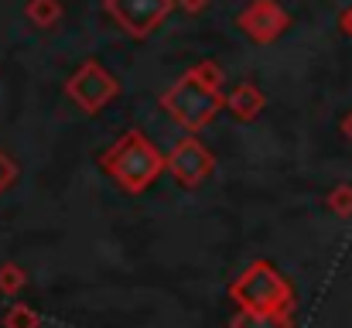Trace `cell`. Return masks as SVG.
<instances>
[{"label": "cell", "mask_w": 352, "mask_h": 328, "mask_svg": "<svg viewBox=\"0 0 352 328\" xmlns=\"http://www.w3.org/2000/svg\"><path fill=\"white\" fill-rule=\"evenodd\" d=\"M113 89H117V86H113V83H110V79H107V76H103L96 65H86V69H82V72L72 79V86H69V93H72V96H76L82 107H100V103H103V100H107Z\"/></svg>", "instance_id": "cell-4"}, {"label": "cell", "mask_w": 352, "mask_h": 328, "mask_svg": "<svg viewBox=\"0 0 352 328\" xmlns=\"http://www.w3.org/2000/svg\"><path fill=\"white\" fill-rule=\"evenodd\" d=\"M256 103H260V96H256L253 89H246V86H243V89L233 96V107H236V113H239V116H250V113L256 109Z\"/></svg>", "instance_id": "cell-5"}, {"label": "cell", "mask_w": 352, "mask_h": 328, "mask_svg": "<svg viewBox=\"0 0 352 328\" xmlns=\"http://www.w3.org/2000/svg\"><path fill=\"white\" fill-rule=\"evenodd\" d=\"M168 7L171 0H107V10L130 34H147L168 14Z\"/></svg>", "instance_id": "cell-2"}, {"label": "cell", "mask_w": 352, "mask_h": 328, "mask_svg": "<svg viewBox=\"0 0 352 328\" xmlns=\"http://www.w3.org/2000/svg\"><path fill=\"white\" fill-rule=\"evenodd\" d=\"M243 31L253 34L256 41H274L284 28H287V14L274 3V0H256L243 17H239Z\"/></svg>", "instance_id": "cell-3"}, {"label": "cell", "mask_w": 352, "mask_h": 328, "mask_svg": "<svg viewBox=\"0 0 352 328\" xmlns=\"http://www.w3.org/2000/svg\"><path fill=\"white\" fill-rule=\"evenodd\" d=\"M28 14H34V21H41V24H52V17H55V0H34V3L28 7Z\"/></svg>", "instance_id": "cell-6"}, {"label": "cell", "mask_w": 352, "mask_h": 328, "mask_svg": "<svg viewBox=\"0 0 352 328\" xmlns=\"http://www.w3.org/2000/svg\"><path fill=\"white\" fill-rule=\"evenodd\" d=\"M342 130H346V137H349V140H352V113H349V116H346V120H342Z\"/></svg>", "instance_id": "cell-8"}, {"label": "cell", "mask_w": 352, "mask_h": 328, "mask_svg": "<svg viewBox=\"0 0 352 328\" xmlns=\"http://www.w3.org/2000/svg\"><path fill=\"white\" fill-rule=\"evenodd\" d=\"M182 3H185V7H188V10H199V7H202V3H206V0H182Z\"/></svg>", "instance_id": "cell-9"}, {"label": "cell", "mask_w": 352, "mask_h": 328, "mask_svg": "<svg viewBox=\"0 0 352 328\" xmlns=\"http://www.w3.org/2000/svg\"><path fill=\"white\" fill-rule=\"evenodd\" d=\"M339 24H342V31L352 38V7L349 10H342V17H339Z\"/></svg>", "instance_id": "cell-7"}, {"label": "cell", "mask_w": 352, "mask_h": 328, "mask_svg": "<svg viewBox=\"0 0 352 328\" xmlns=\"http://www.w3.org/2000/svg\"><path fill=\"white\" fill-rule=\"evenodd\" d=\"M164 103L175 109L178 120L185 123H202L209 120V113L216 109V96H212V86H206L202 79H185L171 89V96H164Z\"/></svg>", "instance_id": "cell-1"}]
</instances>
